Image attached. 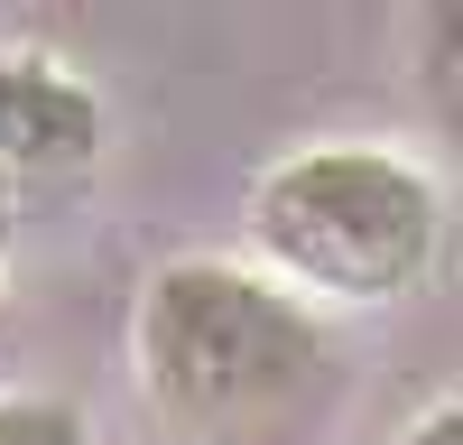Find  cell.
Here are the masks:
<instances>
[{
    "mask_svg": "<svg viewBox=\"0 0 463 445\" xmlns=\"http://www.w3.org/2000/svg\"><path fill=\"white\" fill-rule=\"evenodd\" d=\"M130 371L167 445H334L353 408V353L325 307L222 251L139 279Z\"/></svg>",
    "mask_w": 463,
    "mask_h": 445,
    "instance_id": "1",
    "label": "cell"
},
{
    "mask_svg": "<svg viewBox=\"0 0 463 445\" xmlns=\"http://www.w3.org/2000/svg\"><path fill=\"white\" fill-rule=\"evenodd\" d=\"M250 251L306 307H399L445 251V185L380 139L288 148L250 185Z\"/></svg>",
    "mask_w": 463,
    "mask_h": 445,
    "instance_id": "2",
    "label": "cell"
},
{
    "mask_svg": "<svg viewBox=\"0 0 463 445\" xmlns=\"http://www.w3.org/2000/svg\"><path fill=\"white\" fill-rule=\"evenodd\" d=\"M102 93L37 47H0V176L10 185H74L102 158Z\"/></svg>",
    "mask_w": 463,
    "mask_h": 445,
    "instance_id": "3",
    "label": "cell"
},
{
    "mask_svg": "<svg viewBox=\"0 0 463 445\" xmlns=\"http://www.w3.org/2000/svg\"><path fill=\"white\" fill-rule=\"evenodd\" d=\"M417 102H427V121L463 148V0L417 10Z\"/></svg>",
    "mask_w": 463,
    "mask_h": 445,
    "instance_id": "4",
    "label": "cell"
},
{
    "mask_svg": "<svg viewBox=\"0 0 463 445\" xmlns=\"http://www.w3.org/2000/svg\"><path fill=\"white\" fill-rule=\"evenodd\" d=\"M0 445H93V427L56 390H0Z\"/></svg>",
    "mask_w": 463,
    "mask_h": 445,
    "instance_id": "5",
    "label": "cell"
},
{
    "mask_svg": "<svg viewBox=\"0 0 463 445\" xmlns=\"http://www.w3.org/2000/svg\"><path fill=\"white\" fill-rule=\"evenodd\" d=\"M390 445H463V399H445V408H427L417 427H399Z\"/></svg>",
    "mask_w": 463,
    "mask_h": 445,
    "instance_id": "6",
    "label": "cell"
},
{
    "mask_svg": "<svg viewBox=\"0 0 463 445\" xmlns=\"http://www.w3.org/2000/svg\"><path fill=\"white\" fill-rule=\"evenodd\" d=\"M10 232H19V185L0 176V270H10Z\"/></svg>",
    "mask_w": 463,
    "mask_h": 445,
    "instance_id": "7",
    "label": "cell"
},
{
    "mask_svg": "<svg viewBox=\"0 0 463 445\" xmlns=\"http://www.w3.org/2000/svg\"><path fill=\"white\" fill-rule=\"evenodd\" d=\"M0 344H10V316H0Z\"/></svg>",
    "mask_w": 463,
    "mask_h": 445,
    "instance_id": "8",
    "label": "cell"
}]
</instances>
